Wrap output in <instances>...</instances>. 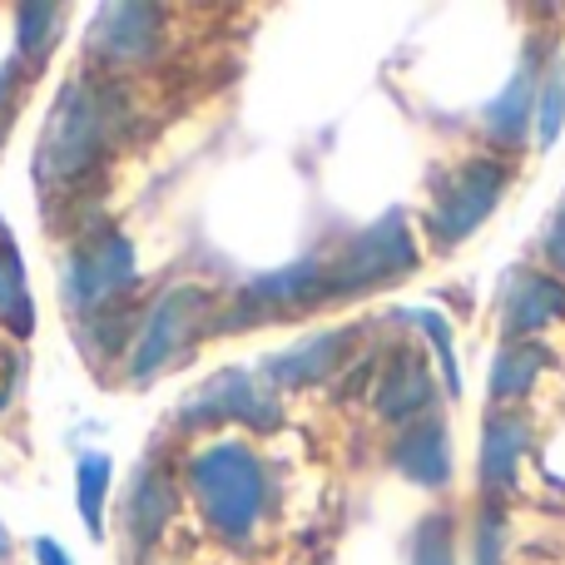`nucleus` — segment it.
<instances>
[{"mask_svg":"<svg viewBox=\"0 0 565 565\" xmlns=\"http://www.w3.org/2000/svg\"><path fill=\"white\" fill-rule=\"evenodd\" d=\"M417 264L422 248L417 234H412V218L402 209H387L377 224H367L332 258H322V292H328V302L362 298V292H377L387 282L417 274Z\"/></svg>","mask_w":565,"mask_h":565,"instance_id":"obj_3","label":"nucleus"},{"mask_svg":"<svg viewBox=\"0 0 565 565\" xmlns=\"http://www.w3.org/2000/svg\"><path fill=\"white\" fill-rule=\"evenodd\" d=\"M174 511H179V481L169 477V471H159L154 461H139L135 477H129L125 501H119V526H125L129 556L135 561L154 556V546L164 541Z\"/></svg>","mask_w":565,"mask_h":565,"instance_id":"obj_10","label":"nucleus"},{"mask_svg":"<svg viewBox=\"0 0 565 565\" xmlns=\"http://www.w3.org/2000/svg\"><path fill=\"white\" fill-rule=\"evenodd\" d=\"M135 282H139V258H135L129 234L115 224H95L70 248L65 274H60V292H65L70 312L95 318L105 308H119L135 292Z\"/></svg>","mask_w":565,"mask_h":565,"instance_id":"obj_4","label":"nucleus"},{"mask_svg":"<svg viewBox=\"0 0 565 565\" xmlns=\"http://www.w3.org/2000/svg\"><path fill=\"white\" fill-rule=\"evenodd\" d=\"M179 431H204V427H224V422H244L254 431H274L282 422V407L278 397L258 382V372L248 367H224L194 387L174 412Z\"/></svg>","mask_w":565,"mask_h":565,"instance_id":"obj_7","label":"nucleus"},{"mask_svg":"<svg viewBox=\"0 0 565 565\" xmlns=\"http://www.w3.org/2000/svg\"><path fill=\"white\" fill-rule=\"evenodd\" d=\"M541 79H546V40L531 35L511 79L481 105V135H487V145L497 154H516L526 145V129L536 119V99H541Z\"/></svg>","mask_w":565,"mask_h":565,"instance_id":"obj_9","label":"nucleus"},{"mask_svg":"<svg viewBox=\"0 0 565 565\" xmlns=\"http://www.w3.org/2000/svg\"><path fill=\"white\" fill-rule=\"evenodd\" d=\"M362 338V328H328L312 332V338L292 342L282 352H268L258 362V377L268 392H302V387H322L332 372L342 367V358L352 352V342Z\"/></svg>","mask_w":565,"mask_h":565,"instance_id":"obj_12","label":"nucleus"},{"mask_svg":"<svg viewBox=\"0 0 565 565\" xmlns=\"http://www.w3.org/2000/svg\"><path fill=\"white\" fill-rule=\"evenodd\" d=\"M565 312V278L546 268H516L501 288V338L507 342H531L546 322Z\"/></svg>","mask_w":565,"mask_h":565,"instance_id":"obj_13","label":"nucleus"},{"mask_svg":"<svg viewBox=\"0 0 565 565\" xmlns=\"http://www.w3.org/2000/svg\"><path fill=\"white\" fill-rule=\"evenodd\" d=\"M565 135V65H551L536 99V149H556Z\"/></svg>","mask_w":565,"mask_h":565,"instance_id":"obj_23","label":"nucleus"},{"mask_svg":"<svg viewBox=\"0 0 565 565\" xmlns=\"http://www.w3.org/2000/svg\"><path fill=\"white\" fill-rule=\"evenodd\" d=\"M164 25L169 15L159 6H145V0H125V6H99L95 20H89V65L99 75H125V70L154 65L159 45H164Z\"/></svg>","mask_w":565,"mask_h":565,"instance_id":"obj_8","label":"nucleus"},{"mask_svg":"<svg viewBox=\"0 0 565 565\" xmlns=\"http://www.w3.org/2000/svg\"><path fill=\"white\" fill-rule=\"evenodd\" d=\"M209 308H214V302H209V292L199 288V282H174V288L159 292L154 308L139 318L135 342H129V362H125L129 387H149L159 372L174 367Z\"/></svg>","mask_w":565,"mask_h":565,"instance_id":"obj_6","label":"nucleus"},{"mask_svg":"<svg viewBox=\"0 0 565 565\" xmlns=\"http://www.w3.org/2000/svg\"><path fill=\"white\" fill-rule=\"evenodd\" d=\"M109 481H115V457L109 451H79L75 457V511L85 521L89 541H105V507H109Z\"/></svg>","mask_w":565,"mask_h":565,"instance_id":"obj_16","label":"nucleus"},{"mask_svg":"<svg viewBox=\"0 0 565 565\" xmlns=\"http://www.w3.org/2000/svg\"><path fill=\"white\" fill-rule=\"evenodd\" d=\"M129 115H135V95L125 89V79L99 75V70L70 75L60 85L55 105H50L45 125H40V145H35L40 199L79 194L115 159V149L125 145Z\"/></svg>","mask_w":565,"mask_h":565,"instance_id":"obj_1","label":"nucleus"},{"mask_svg":"<svg viewBox=\"0 0 565 565\" xmlns=\"http://www.w3.org/2000/svg\"><path fill=\"white\" fill-rule=\"evenodd\" d=\"M194 507L204 511L209 531L228 546H244L258 536L268 507H274V481H268V461L258 457L248 441L228 437L214 447H199L184 471Z\"/></svg>","mask_w":565,"mask_h":565,"instance_id":"obj_2","label":"nucleus"},{"mask_svg":"<svg viewBox=\"0 0 565 565\" xmlns=\"http://www.w3.org/2000/svg\"><path fill=\"white\" fill-rule=\"evenodd\" d=\"M6 551H10V536H6V526H0V561H6Z\"/></svg>","mask_w":565,"mask_h":565,"instance_id":"obj_28","label":"nucleus"},{"mask_svg":"<svg viewBox=\"0 0 565 565\" xmlns=\"http://www.w3.org/2000/svg\"><path fill=\"white\" fill-rule=\"evenodd\" d=\"M437 402V377H431L427 358L417 342H402L387 352V362L372 377V412L392 427H412L427 417V407Z\"/></svg>","mask_w":565,"mask_h":565,"instance_id":"obj_11","label":"nucleus"},{"mask_svg":"<svg viewBox=\"0 0 565 565\" xmlns=\"http://www.w3.org/2000/svg\"><path fill=\"white\" fill-rule=\"evenodd\" d=\"M30 556H35V565H75L70 561V551L60 546L55 536H35L30 541Z\"/></svg>","mask_w":565,"mask_h":565,"instance_id":"obj_27","label":"nucleus"},{"mask_svg":"<svg viewBox=\"0 0 565 565\" xmlns=\"http://www.w3.org/2000/svg\"><path fill=\"white\" fill-rule=\"evenodd\" d=\"M0 322H6L10 332H20V338H25L30 322H35L30 288H25V264H20V248L6 224H0Z\"/></svg>","mask_w":565,"mask_h":565,"instance_id":"obj_20","label":"nucleus"},{"mask_svg":"<svg viewBox=\"0 0 565 565\" xmlns=\"http://www.w3.org/2000/svg\"><path fill=\"white\" fill-rule=\"evenodd\" d=\"M541 248H546V258L565 274V199L556 204V214H551V228H546V238H541Z\"/></svg>","mask_w":565,"mask_h":565,"instance_id":"obj_26","label":"nucleus"},{"mask_svg":"<svg viewBox=\"0 0 565 565\" xmlns=\"http://www.w3.org/2000/svg\"><path fill=\"white\" fill-rule=\"evenodd\" d=\"M551 367V352L541 342H507L491 362V402H521L536 377Z\"/></svg>","mask_w":565,"mask_h":565,"instance_id":"obj_18","label":"nucleus"},{"mask_svg":"<svg viewBox=\"0 0 565 565\" xmlns=\"http://www.w3.org/2000/svg\"><path fill=\"white\" fill-rule=\"evenodd\" d=\"M407 565H457V521H451V511H427L412 526Z\"/></svg>","mask_w":565,"mask_h":565,"instance_id":"obj_21","label":"nucleus"},{"mask_svg":"<svg viewBox=\"0 0 565 565\" xmlns=\"http://www.w3.org/2000/svg\"><path fill=\"white\" fill-rule=\"evenodd\" d=\"M531 451V427L521 412L497 407L481 422V461H477V481L487 487L491 501H507L521 481V461Z\"/></svg>","mask_w":565,"mask_h":565,"instance_id":"obj_14","label":"nucleus"},{"mask_svg":"<svg viewBox=\"0 0 565 565\" xmlns=\"http://www.w3.org/2000/svg\"><path fill=\"white\" fill-rule=\"evenodd\" d=\"M511 184V164L497 154H471L461 159L451 174H441V184L431 189L427 209V234L437 248H457L497 214L501 194Z\"/></svg>","mask_w":565,"mask_h":565,"instance_id":"obj_5","label":"nucleus"},{"mask_svg":"<svg viewBox=\"0 0 565 565\" xmlns=\"http://www.w3.org/2000/svg\"><path fill=\"white\" fill-rule=\"evenodd\" d=\"M392 467L422 491H441L451 481V431L441 417H422L412 427H402V437L392 441Z\"/></svg>","mask_w":565,"mask_h":565,"instance_id":"obj_15","label":"nucleus"},{"mask_svg":"<svg viewBox=\"0 0 565 565\" xmlns=\"http://www.w3.org/2000/svg\"><path fill=\"white\" fill-rule=\"evenodd\" d=\"M125 342H129L125 302H119V308L95 312V318H85V342H79V348H85L89 358H115V352H125Z\"/></svg>","mask_w":565,"mask_h":565,"instance_id":"obj_24","label":"nucleus"},{"mask_svg":"<svg viewBox=\"0 0 565 565\" xmlns=\"http://www.w3.org/2000/svg\"><path fill=\"white\" fill-rule=\"evenodd\" d=\"M15 20V60L35 75L45 65V55L55 50L60 30H65V6H45V0H30V6H15L10 10Z\"/></svg>","mask_w":565,"mask_h":565,"instance_id":"obj_17","label":"nucleus"},{"mask_svg":"<svg viewBox=\"0 0 565 565\" xmlns=\"http://www.w3.org/2000/svg\"><path fill=\"white\" fill-rule=\"evenodd\" d=\"M507 561V501H481L477 526H471V565H501Z\"/></svg>","mask_w":565,"mask_h":565,"instance_id":"obj_22","label":"nucleus"},{"mask_svg":"<svg viewBox=\"0 0 565 565\" xmlns=\"http://www.w3.org/2000/svg\"><path fill=\"white\" fill-rule=\"evenodd\" d=\"M392 322H407V328H417L422 338H427V348L437 352V362H441V387L457 402L461 397V362H457V332H451V322L441 318L437 308H392Z\"/></svg>","mask_w":565,"mask_h":565,"instance_id":"obj_19","label":"nucleus"},{"mask_svg":"<svg viewBox=\"0 0 565 565\" xmlns=\"http://www.w3.org/2000/svg\"><path fill=\"white\" fill-rule=\"evenodd\" d=\"M30 70L20 65L15 55L0 65V145H6V135H10V125H15V115H20V99H25V85H30Z\"/></svg>","mask_w":565,"mask_h":565,"instance_id":"obj_25","label":"nucleus"}]
</instances>
